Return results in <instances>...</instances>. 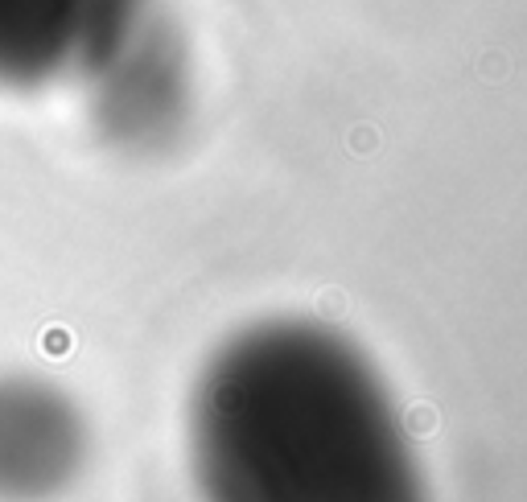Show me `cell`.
<instances>
[{
	"label": "cell",
	"mask_w": 527,
	"mask_h": 502,
	"mask_svg": "<svg viewBox=\"0 0 527 502\" xmlns=\"http://www.w3.org/2000/svg\"><path fill=\"white\" fill-rule=\"evenodd\" d=\"M206 502H420L384 395L322 342H239L194 395Z\"/></svg>",
	"instance_id": "1"
},
{
	"label": "cell",
	"mask_w": 527,
	"mask_h": 502,
	"mask_svg": "<svg viewBox=\"0 0 527 502\" xmlns=\"http://www.w3.org/2000/svg\"><path fill=\"white\" fill-rule=\"evenodd\" d=\"M87 424L37 375H0V502H50L79 478Z\"/></svg>",
	"instance_id": "2"
},
{
	"label": "cell",
	"mask_w": 527,
	"mask_h": 502,
	"mask_svg": "<svg viewBox=\"0 0 527 502\" xmlns=\"http://www.w3.org/2000/svg\"><path fill=\"white\" fill-rule=\"evenodd\" d=\"M116 0H0V87L34 91L103 45Z\"/></svg>",
	"instance_id": "3"
}]
</instances>
